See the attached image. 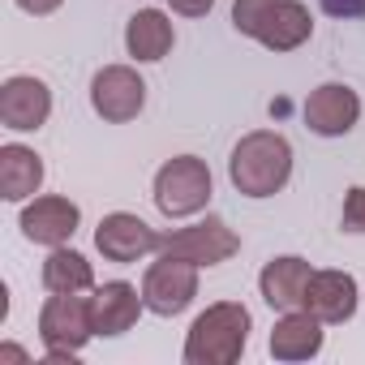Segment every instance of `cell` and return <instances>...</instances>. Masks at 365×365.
<instances>
[{"instance_id": "obj_1", "label": "cell", "mask_w": 365, "mask_h": 365, "mask_svg": "<svg viewBox=\"0 0 365 365\" xmlns=\"http://www.w3.org/2000/svg\"><path fill=\"white\" fill-rule=\"evenodd\" d=\"M228 180L245 198H275L292 180V146L275 129L245 133L228 155Z\"/></svg>"}, {"instance_id": "obj_2", "label": "cell", "mask_w": 365, "mask_h": 365, "mask_svg": "<svg viewBox=\"0 0 365 365\" xmlns=\"http://www.w3.org/2000/svg\"><path fill=\"white\" fill-rule=\"evenodd\" d=\"M250 331H254V318L241 301H215L194 318L185 335V361L190 365H232L241 361Z\"/></svg>"}, {"instance_id": "obj_3", "label": "cell", "mask_w": 365, "mask_h": 365, "mask_svg": "<svg viewBox=\"0 0 365 365\" xmlns=\"http://www.w3.org/2000/svg\"><path fill=\"white\" fill-rule=\"evenodd\" d=\"M232 26L245 39H258L271 52H297L314 35V18L301 0H237Z\"/></svg>"}, {"instance_id": "obj_4", "label": "cell", "mask_w": 365, "mask_h": 365, "mask_svg": "<svg viewBox=\"0 0 365 365\" xmlns=\"http://www.w3.org/2000/svg\"><path fill=\"white\" fill-rule=\"evenodd\" d=\"M95 335V314H91V297L82 292H52L39 309V339L48 348V361H69L86 348V339Z\"/></svg>"}, {"instance_id": "obj_5", "label": "cell", "mask_w": 365, "mask_h": 365, "mask_svg": "<svg viewBox=\"0 0 365 365\" xmlns=\"http://www.w3.org/2000/svg\"><path fill=\"white\" fill-rule=\"evenodd\" d=\"M211 202V168L198 155H176L155 172V207L163 220H190Z\"/></svg>"}, {"instance_id": "obj_6", "label": "cell", "mask_w": 365, "mask_h": 365, "mask_svg": "<svg viewBox=\"0 0 365 365\" xmlns=\"http://www.w3.org/2000/svg\"><path fill=\"white\" fill-rule=\"evenodd\" d=\"M198 271L202 267H194L185 258H172V254H163L159 262H150L146 275H142V301H146V309L159 314V318L185 314L194 305V297H198Z\"/></svg>"}, {"instance_id": "obj_7", "label": "cell", "mask_w": 365, "mask_h": 365, "mask_svg": "<svg viewBox=\"0 0 365 365\" xmlns=\"http://www.w3.org/2000/svg\"><path fill=\"white\" fill-rule=\"evenodd\" d=\"M237 250H241V237H237L220 215H207L202 224L163 232V241H159V254L185 258V262H194V267H220V262H228Z\"/></svg>"}, {"instance_id": "obj_8", "label": "cell", "mask_w": 365, "mask_h": 365, "mask_svg": "<svg viewBox=\"0 0 365 365\" xmlns=\"http://www.w3.org/2000/svg\"><path fill=\"white\" fill-rule=\"evenodd\" d=\"M91 108L108 125H125L146 108V82L129 65H103L91 78Z\"/></svg>"}, {"instance_id": "obj_9", "label": "cell", "mask_w": 365, "mask_h": 365, "mask_svg": "<svg viewBox=\"0 0 365 365\" xmlns=\"http://www.w3.org/2000/svg\"><path fill=\"white\" fill-rule=\"evenodd\" d=\"M305 129L318 138H344L356 129L361 120V99L348 82H322L318 91H309L305 99Z\"/></svg>"}, {"instance_id": "obj_10", "label": "cell", "mask_w": 365, "mask_h": 365, "mask_svg": "<svg viewBox=\"0 0 365 365\" xmlns=\"http://www.w3.org/2000/svg\"><path fill=\"white\" fill-rule=\"evenodd\" d=\"M159 241H163V232H155L146 220H138V215H129V211H112V215H103L99 220V228H95V250L108 258V262H138V258H146V254H155L159 250Z\"/></svg>"}, {"instance_id": "obj_11", "label": "cell", "mask_w": 365, "mask_h": 365, "mask_svg": "<svg viewBox=\"0 0 365 365\" xmlns=\"http://www.w3.org/2000/svg\"><path fill=\"white\" fill-rule=\"evenodd\" d=\"M52 116V91L43 78H31V73H18L0 86V120L14 133H31V129H43Z\"/></svg>"}, {"instance_id": "obj_12", "label": "cell", "mask_w": 365, "mask_h": 365, "mask_svg": "<svg viewBox=\"0 0 365 365\" xmlns=\"http://www.w3.org/2000/svg\"><path fill=\"white\" fill-rule=\"evenodd\" d=\"M78 224H82L78 202H69L61 194H43V198L26 202V211H22V237L31 245H48V250L65 245L78 232Z\"/></svg>"}, {"instance_id": "obj_13", "label": "cell", "mask_w": 365, "mask_h": 365, "mask_svg": "<svg viewBox=\"0 0 365 365\" xmlns=\"http://www.w3.org/2000/svg\"><path fill=\"white\" fill-rule=\"evenodd\" d=\"M322 327H339L356 314V279L348 271H314L305 288V305Z\"/></svg>"}, {"instance_id": "obj_14", "label": "cell", "mask_w": 365, "mask_h": 365, "mask_svg": "<svg viewBox=\"0 0 365 365\" xmlns=\"http://www.w3.org/2000/svg\"><path fill=\"white\" fill-rule=\"evenodd\" d=\"M146 309V301H142V292L133 288V284H125V279H112V284H99V288H91V314H95V335H125L133 322H138V314Z\"/></svg>"}, {"instance_id": "obj_15", "label": "cell", "mask_w": 365, "mask_h": 365, "mask_svg": "<svg viewBox=\"0 0 365 365\" xmlns=\"http://www.w3.org/2000/svg\"><path fill=\"white\" fill-rule=\"evenodd\" d=\"M309 275H314V267H309L305 258H297V254H288V258H271V262L262 267V275H258L262 301H267L271 309H279V314L301 309V305H305Z\"/></svg>"}, {"instance_id": "obj_16", "label": "cell", "mask_w": 365, "mask_h": 365, "mask_svg": "<svg viewBox=\"0 0 365 365\" xmlns=\"http://www.w3.org/2000/svg\"><path fill=\"white\" fill-rule=\"evenodd\" d=\"M267 348H271L275 361H309V356L322 352V322H318L309 309H288V314L271 327Z\"/></svg>"}, {"instance_id": "obj_17", "label": "cell", "mask_w": 365, "mask_h": 365, "mask_svg": "<svg viewBox=\"0 0 365 365\" xmlns=\"http://www.w3.org/2000/svg\"><path fill=\"white\" fill-rule=\"evenodd\" d=\"M39 185H43V159L22 142L0 146V198L26 202L39 194Z\"/></svg>"}, {"instance_id": "obj_18", "label": "cell", "mask_w": 365, "mask_h": 365, "mask_svg": "<svg viewBox=\"0 0 365 365\" xmlns=\"http://www.w3.org/2000/svg\"><path fill=\"white\" fill-rule=\"evenodd\" d=\"M172 43H176V31H172L168 14H159V9H138V14L125 22V48H129V56L142 61V65L163 61V56L172 52Z\"/></svg>"}, {"instance_id": "obj_19", "label": "cell", "mask_w": 365, "mask_h": 365, "mask_svg": "<svg viewBox=\"0 0 365 365\" xmlns=\"http://www.w3.org/2000/svg\"><path fill=\"white\" fill-rule=\"evenodd\" d=\"M43 288L48 292H91L95 288V267L78 250L56 245L43 262Z\"/></svg>"}, {"instance_id": "obj_20", "label": "cell", "mask_w": 365, "mask_h": 365, "mask_svg": "<svg viewBox=\"0 0 365 365\" xmlns=\"http://www.w3.org/2000/svg\"><path fill=\"white\" fill-rule=\"evenodd\" d=\"M344 232H365V185H352L344 194V215H339Z\"/></svg>"}, {"instance_id": "obj_21", "label": "cell", "mask_w": 365, "mask_h": 365, "mask_svg": "<svg viewBox=\"0 0 365 365\" xmlns=\"http://www.w3.org/2000/svg\"><path fill=\"white\" fill-rule=\"evenodd\" d=\"M327 18H339V22H352V18H365V0H318Z\"/></svg>"}, {"instance_id": "obj_22", "label": "cell", "mask_w": 365, "mask_h": 365, "mask_svg": "<svg viewBox=\"0 0 365 365\" xmlns=\"http://www.w3.org/2000/svg\"><path fill=\"white\" fill-rule=\"evenodd\" d=\"M172 5V14H180V18H207L211 9H215V0H168Z\"/></svg>"}, {"instance_id": "obj_23", "label": "cell", "mask_w": 365, "mask_h": 365, "mask_svg": "<svg viewBox=\"0 0 365 365\" xmlns=\"http://www.w3.org/2000/svg\"><path fill=\"white\" fill-rule=\"evenodd\" d=\"M61 5H65V0H18V9L31 14V18H48V14H56Z\"/></svg>"}, {"instance_id": "obj_24", "label": "cell", "mask_w": 365, "mask_h": 365, "mask_svg": "<svg viewBox=\"0 0 365 365\" xmlns=\"http://www.w3.org/2000/svg\"><path fill=\"white\" fill-rule=\"evenodd\" d=\"M0 356H5V361H26V352H22V348H0Z\"/></svg>"}]
</instances>
